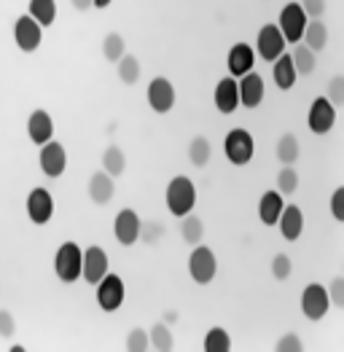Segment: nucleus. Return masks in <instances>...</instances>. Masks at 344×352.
I'll return each mask as SVG.
<instances>
[{"label":"nucleus","mask_w":344,"mask_h":352,"mask_svg":"<svg viewBox=\"0 0 344 352\" xmlns=\"http://www.w3.org/2000/svg\"><path fill=\"white\" fill-rule=\"evenodd\" d=\"M164 202H167V210H170L172 215H178V218L194 212V205H197V186L186 175L172 177L170 183H167V191H164Z\"/></svg>","instance_id":"1"},{"label":"nucleus","mask_w":344,"mask_h":352,"mask_svg":"<svg viewBox=\"0 0 344 352\" xmlns=\"http://www.w3.org/2000/svg\"><path fill=\"white\" fill-rule=\"evenodd\" d=\"M81 264H84V250L76 242H62L57 248V256H54V272H57L59 280L65 285L78 283L81 280Z\"/></svg>","instance_id":"2"},{"label":"nucleus","mask_w":344,"mask_h":352,"mask_svg":"<svg viewBox=\"0 0 344 352\" xmlns=\"http://www.w3.org/2000/svg\"><path fill=\"white\" fill-rule=\"evenodd\" d=\"M224 153H226V159H229L234 167L250 164V159H253V153H256L253 135H250L248 129H242V126L231 129L229 135H226V140H224Z\"/></svg>","instance_id":"3"},{"label":"nucleus","mask_w":344,"mask_h":352,"mask_svg":"<svg viewBox=\"0 0 344 352\" xmlns=\"http://www.w3.org/2000/svg\"><path fill=\"white\" fill-rule=\"evenodd\" d=\"M215 272H218V258L215 253L207 248V245H194L191 256H189V274L197 285H210L215 280Z\"/></svg>","instance_id":"4"},{"label":"nucleus","mask_w":344,"mask_h":352,"mask_svg":"<svg viewBox=\"0 0 344 352\" xmlns=\"http://www.w3.org/2000/svg\"><path fill=\"white\" fill-rule=\"evenodd\" d=\"M94 288H97V304H100L103 312H116V309H121L127 288H124V280H121L118 274L108 272Z\"/></svg>","instance_id":"5"},{"label":"nucleus","mask_w":344,"mask_h":352,"mask_svg":"<svg viewBox=\"0 0 344 352\" xmlns=\"http://www.w3.org/2000/svg\"><path fill=\"white\" fill-rule=\"evenodd\" d=\"M307 22H310V16L304 14V8L299 3H288L286 8L280 11V19H277V28L283 32L286 43H301Z\"/></svg>","instance_id":"6"},{"label":"nucleus","mask_w":344,"mask_h":352,"mask_svg":"<svg viewBox=\"0 0 344 352\" xmlns=\"http://www.w3.org/2000/svg\"><path fill=\"white\" fill-rule=\"evenodd\" d=\"M145 100H148V105H151V111H153V113L164 116V113H170L172 108H175L178 94H175V87H172L170 78L159 76V78H153V81L148 84Z\"/></svg>","instance_id":"7"},{"label":"nucleus","mask_w":344,"mask_h":352,"mask_svg":"<svg viewBox=\"0 0 344 352\" xmlns=\"http://www.w3.org/2000/svg\"><path fill=\"white\" fill-rule=\"evenodd\" d=\"M286 38H283V32L277 25H264V28L258 30L256 35V49L258 57L264 59V62H275V59L280 57V54H286Z\"/></svg>","instance_id":"8"},{"label":"nucleus","mask_w":344,"mask_h":352,"mask_svg":"<svg viewBox=\"0 0 344 352\" xmlns=\"http://www.w3.org/2000/svg\"><path fill=\"white\" fill-rule=\"evenodd\" d=\"M43 41V28L30 16V14H22L17 22H14V43L19 52L25 54H32Z\"/></svg>","instance_id":"9"},{"label":"nucleus","mask_w":344,"mask_h":352,"mask_svg":"<svg viewBox=\"0 0 344 352\" xmlns=\"http://www.w3.org/2000/svg\"><path fill=\"white\" fill-rule=\"evenodd\" d=\"M28 218L35 226H46L54 215V199H52V191L43 188V186H35L28 194Z\"/></svg>","instance_id":"10"},{"label":"nucleus","mask_w":344,"mask_h":352,"mask_svg":"<svg viewBox=\"0 0 344 352\" xmlns=\"http://www.w3.org/2000/svg\"><path fill=\"white\" fill-rule=\"evenodd\" d=\"M331 309V298H328V291L323 285H307L304 294H301V312L307 320H323Z\"/></svg>","instance_id":"11"},{"label":"nucleus","mask_w":344,"mask_h":352,"mask_svg":"<svg viewBox=\"0 0 344 352\" xmlns=\"http://www.w3.org/2000/svg\"><path fill=\"white\" fill-rule=\"evenodd\" d=\"M140 215L132 210V207H124V210H118V215H116L114 221V234L118 239V245H124V248H129V245H135V242H140Z\"/></svg>","instance_id":"12"},{"label":"nucleus","mask_w":344,"mask_h":352,"mask_svg":"<svg viewBox=\"0 0 344 352\" xmlns=\"http://www.w3.org/2000/svg\"><path fill=\"white\" fill-rule=\"evenodd\" d=\"M38 164L43 170L46 177H59L67 167V151L62 143L57 140H49L46 146H41V153H38Z\"/></svg>","instance_id":"13"},{"label":"nucleus","mask_w":344,"mask_h":352,"mask_svg":"<svg viewBox=\"0 0 344 352\" xmlns=\"http://www.w3.org/2000/svg\"><path fill=\"white\" fill-rule=\"evenodd\" d=\"M307 124L315 135H328L336 124V108L325 100V97H317L310 105V116H307Z\"/></svg>","instance_id":"14"},{"label":"nucleus","mask_w":344,"mask_h":352,"mask_svg":"<svg viewBox=\"0 0 344 352\" xmlns=\"http://www.w3.org/2000/svg\"><path fill=\"white\" fill-rule=\"evenodd\" d=\"M105 274H108V253L97 245L86 248L84 264H81V280H86L89 285H97Z\"/></svg>","instance_id":"15"},{"label":"nucleus","mask_w":344,"mask_h":352,"mask_svg":"<svg viewBox=\"0 0 344 352\" xmlns=\"http://www.w3.org/2000/svg\"><path fill=\"white\" fill-rule=\"evenodd\" d=\"M237 89H239V105L242 108H258L264 102V94H266V87H264V78L258 73H245L239 81H237Z\"/></svg>","instance_id":"16"},{"label":"nucleus","mask_w":344,"mask_h":352,"mask_svg":"<svg viewBox=\"0 0 344 352\" xmlns=\"http://www.w3.org/2000/svg\"><path fill=\"white\" fill-rule=\"evenodd\" d=\"M256 65V52L253 46L248 43H234L229 49V57H226V67H229L231 78H242L245 73H250Z\"/></svg>","instance_id":"17"},{"label":"nucleus","mask_w":344,"mask_h":352,"mask_svg":"<svg viewBox=\"0 0 344 352\" xmlns=\"http://www.w3.org/2000/svg\"><path fill=\"white\" fill-rule=\"evenodd\" d=\"M28 135L35 146H46L49 140H54V118L49 116L46 111H32L28 118Z\"/></svg>","instance_id":"18"},{"label":"nucleus","mask_w":344,"mask_h":352,"mask_svg":"<svg viewBox=\"0 0 344 352\" xmlns=\"http://www.w3.org/2000/svg\"><path fill=\"white\" fill-rule=\"evenodd\" d=\"M213 100H215L218 113H224V116L234 113V111L239 108V89H237V78H231V76L221 78V81H218V87H215Z\"/></svg>","instance_id":"19"},{"label":"nucleus","mask_w":344,"mask_h":352,"mask_svg":"<svg viewBox=\"0 0 344 352\" xmlns=\"http://www.w3.org/2000/svg\"><path fill=\"white\" fill-rule=\"evenodd\" d=\"M86 191H89V199H92L94 205H108V202H111V199L116 197L114 177L108 175L105 170H100V173H92V177H89V186H86Z\"/></svg>","instance_id":"20"},{"label":"nucleus","mask_w":344,"mask_h":352,"mask_svg":"<svg viewBox=\"0 0 344 352\" xmlns=\"http://www.w3.org/2000/svg\"><path fill=\"white\" fill-rule=\"evenodd\" d=\"M286 207V199L280 191H264L258 199V218L264 226H277V218Z\"/></svg>","instance_id":"21"},{"label":"nucleus","mask_w":344,"mask_h":352,"mask_svg":"<svg viewBox=\"0 0 344 352\" xmlns=\"http://www.w3.org/2000/svg\"><path fill=\"white\" fill-rule=\"evenodd\" d=\"M277 223H280V232H283L288 242H296L301 236V232H304V212H301V207L286 205L283 212H280V218H277Z\"/></svg>","instance_id":"22"},{"label":"nucleus","mask_w":344,"mask_h":352,"mask_svg":"<svg viewBox=\"0 0 344 352\" xmlns=\"http://www.w3.org/2000/svg\"><path fill=\"white\" fill-rule=\"evenodd\" d=\"M272 78H275V84L280 91H288V89H293L296 84V67H293V59L290 54H280V57L272 62Z\"/></svg>","instance_id":"23"},{"label":"nucleus","mask_w":344,"mask_h":352,"mask_svg":"<svg viewBox=\"0 0 344 352\" xmlns=\"http://www.w3.org/2000/svg\"><path fill=\"white\" fill-rule=\"evenodd\" d=\"M304 46L307 49H312V52H323L325 49V43H328V28H325V22H320V19H310L307 22V28H304Z\"/></svg>","instance_id":"24"},{"label":"nucleus","mask_w":344,"mask_h":352,"mask_svg":"<svg viewBox=\"0 0 344 352\" xmlns=\"http://www.w3.org/2000/svg\"><path fill=\"white\" fill-rule=\"evenodd\" d=\"M30 16L41 25V28H52L57 19V0H30Z\"/></svg>","instance_id":"25"},{"label":"nucleus","mask_w":344,"mask_h":352,"mask_svg":"<svg viewBox=\"0 0 344 352\" xmlns=\"http://www.w3.org/2000/svg\"><path fill=\"white\" fill-rule=\"evenodd\" d=\"M277 159H280V164L283 167H293L296 162H299V156H301V146H299V140H296V135H290L286 132L280 140H277Z\"/></svg>","instance_id":"26"},{"label":"nucleus","mask_w":344,"mask_h":352,"mask_svg":"<svg viewBox=\"0 0 344 352\" xmlns=\"http://www.w3.org/2000/svg\"><path fill=\"white\" fill-rule=\"evenodd\" d=\"M290 59H293L296 76H312V73H315V65H317L315 52H312V49H307L304 43H296V49H293Z\"/></svg>","instance_id":"27"},{"label":"nucleus","mask_w":344,"mask_h":352,"mask_svg":"<svg viewBox=\"0 0 344 352\" xmlns=\"http://www.w3.org/2000/svg\"><path fill=\"white\" fill-rule=\"evenodd\" d=\"M180 236L186 239V245H200L202 239H204V223H202L200 215H183V221H180Z\"/></svg>","instance_id":"28"},{"label":"nucleus","mask_w":344,"mask_h":352,"mask_svg":"<svg viewBox=\"0 0 344 352\" xmlns=\"http://www.w3.org/2000/svg\"><path fill=\"white\" fill-rule=\"evenodd\" d=\"M103 170H105L111 177L124 175V170H127V159H124V151H121L118 146H108L105 151H103Z\"/></svg>","instance_id":"29"},{"label":"nucleus","mask_w":344,"mask_h":352,"mask_svg":"<svg viewBox=\"0 0 344 352\" xmlns=\"http://www.w3.org/2000/svg\"><path fill=\"white\" fill-rule=\"evenodd\" d=\"M148 336H151V350H159V352L175 350V336H172V331L167 323H156L151 328Z\"/></svg>","instance_id":"30"},{"label":"nucleus","mask_w":344,"mask_h":352,"mask_svg":"<svg viewBox=\"0 0 344 352\" xmlns=\"http://www.w3.org/2000/svg\"><path fill=\"white\" fill-rule=\"evenodd\" d=\"M210 156H213V146H210V140L207 138H194L191 143H189V162L194 164V167H204L207 162H210Z\"/></svg>","instance_id":"31"},{"label":"nucleus","mask_w":344,"mask_h":352,"mask_svg":"<svg viewBox=\"0 0 344 352\" xmlns=\"http://www.w3.org/2000/svg\"><path fill=\"white\" fill-rule=\"evenodd\" d=\"M116 65H118V78H121V84L132 87V84L140 78V62H138L135 54H124Z\"/></svg>","instance_id":"32"},{"label":"nucleus","mask_w":344,"mask_h":352,"mask_svg":"<svg viewBox=\"0 0 344 352\" xmlns=\"http://www.w3.org/2000/svg\"><path fill=\"white\" fill-rule=\"evenodd\" d=\"M202 347H204V352H229L231 336L226 333V328H210Z\"/></svg>","instance_id":"33"},{"label":"nucleus","mask_w":344,"mask_h":352,"mask_svg":"<svg viewBox=\"0 0 344 352\" xmlns=\"http://www.w3.org/2000/svg\"><path fill=\"white\" fill-rule=\"evenodd\" d=\"M124 54H127V43H124V38H121L118 32H108V35L103 38V57L108 59V62H118Z\"/></svg>","instance_id":"34"},{"label":"nucleus","mask_w":344,"mask_h":352,"mask_svg":"<svg viewBox=\"0 0 344 352\" xmlns=\"http://www.w3.org/2000/svg\"><path fill=\"white\" fill-rule=\"evenodd\" d=\"M296 188H299V173L293 167H283L277 173V191L288 197V194H296Z\"/></svg>","instance_id":"35"},{"label":"nucleus","mask_w":344,"mask_h":352,"mask_svg":"<svg viewBox=\"0 0 344 352\" xmlns=\"http://www.w3.org/2000/svg\"><path fill=\"white\" fill-rule=\"evenodd\" d=\"M151 350V336L145 328H132L127 333V352H145Z\"/></svg>","instance_id":"36"},{"label":"nucleus","mask_w":344,"mask_h":352,"mask_svg":"<svg viewBox=\"0 0 344 352\" xmlns=\"http://www.w3.org/2000/svg\"><path fill=\"white\" fill-rule=\"evenodd\" d=\"M290 272H293L290 256H286V253H277V256L272 258V277H275V280H280V283H286L288 277H290Z\"/></svg>","instance_id":"37"},{"label":"nucleus","mask_w":344,"mask_h":352,"mask_svg":"<svg viewBox=\"0 0 344 352\" xmlns=\"http://www.w3.org/2000/svg\"><path fill=\"white\" fill-rule=\"evenodd\" d=\"M162 236H164V226H162L159 221L140 223V242H145V245H156Z\"/></svg>","instance_id":"38"},{"label":"nucleus","mask_w":344,"mask_h":352,"mask_svg":"<svg viewBox=\"0 0 344 352\" xmlns=\"http://www.w3.org/2000/svg\"><path fill=\"white\" fill-rule=\"evenodd\" d=\"M334 108H339L344 105V76H334L331 81H328V97H325Z\"/></svg>","instance_id":"39"},{"label":"nucleus","mask_w":344,"mask_h":352,"mask_svg":"<svg viewBox=\"0 0 344 352\" xmlns=\"http://www.w3.org/2000/svg\"><path fill=\"white\" fill-rule=\"evenodd\" d=\"M275 350L277 352H304V342H301L299 333H286V336H280V342L275 344Z\"/></svg>","instance_id":"40"},{"label":"nucleus","mask_w":344,"mask_h":352,"mask_svg":"<svg viewBox=\"0 0 344 352\" xmlns=\"http://www.w3.org/2000/svg\"><path fill=\"white\" fill-rule=\"evenodd\" d=\"M328 291V298H331V307H344V277H334L331 280V288H325Z\"/></svg>","instance_id":"41"},{"label":"nucleus","mask_w":344,"mask_h":352,"mask_svg":"<svg viewBox=\"0 0 344 352\" xmlns=\"http://www.w3.org/2000/svg\"><path fill=\"white\" fill-rule=\"evenodd\" d=\"M331 215H334V221H344V186H339L336 191H334V197H331Z\"/></svg>","instance_id":"42"},{"label":"nucleus","mask_w":344,"mask_h":352,"mask_svg":"<svg viewBox=\"0 0 344 352\" xmlns=\"http://www.w3.org/2000/svg\"><path fill=\"white\" fill-rule=\"evenodd\" d=\"M299 6L304 8V14H307L310 19H320V16L325 14V0H301Z\"/></svg>","instance_id":"43"},{"label":"nucleus","mask_w":344,"mask_h":352,"mask_svg":"<svg viewBox=\"0 0 344 352\" xmlns=\"http://www.w3.org/2000/svg\"><path fill=\"white\" fill-rule=\"evenodd\" d=\"M14 333H17L14 315H11V312H6V309H0V336H3V339H11Z\"/></svg>","instance_id":"44"},{"label":"nucleus","mask_w":344,"mask_h":352,"mask_svg":"<svg viewBox=\"0 0 344 352\" xmlns=\"http://www.w3.org/2000/svg\"><path fill=\"white\" fill-rule=\"evenodd\" d=\"M70 3H73L76 11H89V8H94V0H70Z\"/></svg>","instance_id":"45"},{"label":"nucleus","mask_w":344,"mask_h":352,"mask_svg":"<svg viewBox=\"0 0 344 352\" xmlns=\"http://www.w3.org/2000/svg\"><path fill=\"white\" fill-rule=\"evenodd\" d=\"M114 0H94V8H108Z\"/></svg>","instance_id":"46"}]
</instances>
